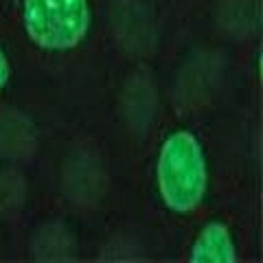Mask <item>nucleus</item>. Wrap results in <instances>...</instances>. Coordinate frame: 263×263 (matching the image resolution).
I'll return each instance as SVG.
<instances>
[{"instance_id": "1", "label": "nucleus", "mask_w": 263, "mask_h": 263, "mask_svg": "<svg viewBox=\"0 0 263 263\" xmlns=\"http://www.w3.org/2000/svg\"><path fill=\"white\" fill-rule=\"evenodd\" d=\"M156 186L162 204L176 215H189L209 191V162L202 143L186 129L169 134L156 160Z\"/></svg>"}, {"instance_id": "2", "label": "nucleus", "mask_w": 263, "mask_h": 263, "mask_svg": "<svg viewBox=\"0 0 263 263\" xmlns=\"http://www.w3.org/2000/svg\"><path fill=\"white\" fill-rule=\"evenodd\" d=\"M22 24L35 46L64 53L86 40L92 9L88 0H22Z\"/></svg>"}, {"instance_id": "3", "label": "nucleus", "mask_w": 263, "mask_h": 263, "mask_svg": "<svg viewBox=\"0 0 263 263\" xmlns=\"http://www.w3.org/2000/svg\"><path fill=\"white\" fill-rule=\"evenodd\" d=\"M189 259L193 263H237V246L228 224L209 221L193 239Z\"/></svg>"}, {"instance_id": "4", "label": "nucleus", "mask_w": 263, "mask_h": 263, "mask_svg": "<svg viewBox=\"0 0 263 263\" xmlns=\"http://www.w3.org/2000/svg\"><path fill=\"white\" fill-rule=\"evenodd\" d=\"M9 77H11V64L7 60L3 46H0V92H3L5 86L9 84Z\"/></svg>"}]
</instances>
